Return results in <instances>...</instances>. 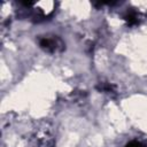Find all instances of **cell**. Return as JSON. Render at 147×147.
Returning a JSON list of instances; mask_svg holds the SVG:
<instances>
[{
    "instance_id": "obj_1",
    "label": "cell",
    "mask_w": 147,
    "mask_h": 147,
    "mask_svg": "<svg viewBox=\"0 0 147 147\" xmlns=\"http://www.w3.org/2000/svg\"><path fill=\"white\" fill-rule=\"evenodd\" d=\"M125 147H142L139 142H137V141H131V142H129Z\"/></svg>"
}]
</instances>
